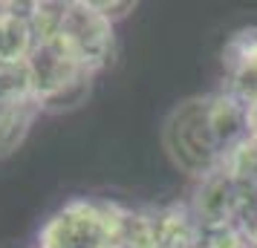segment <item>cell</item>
<instances>
[{
  "instance_id": "cell-1",
  "label": "cell",
  "mask_w": 257,
  "mask_h": 248,
  "mask_svg": "<svg viewBox=\"0 0 257 248\" xmlns=\"http://www.w3.org/2000/svg\"><path fill=\"white\" fill-rule=\"evenodd\" d=\"M245 139L243 107L222 90L179 101L162 121V147L168 159L199 182L225 170L231 153Z\"/></svg>"
},
{
  "instance_id": "cell-2",
  "label": "cell",
  "mask_w": 257,
  "mask_h": 248,
  "mask_svg": "<svg viewBox=\"0 0 257 248\" xmlns=\"http://www.w3.org/2000/svg\"><path fill=\"white\" fill-rule=\"evenodd\" d=\"M29 24L38 35H52L87 70L98 72L113 64L116 24L87 3H29Z\"/></svg>"
},
{
  "instance_id": "cell-3",
  "label": "cell",
  "mask_w": 257,
  "mask_h": 248,
  "mask_svg": "<svg viewBox=\"0 0 257 248\" xmlns=\"http://www.w3.org/2000/svg\"><path fill=\"white\" fill-rule=\"evenodd\" d=\"M32 98L41 113H70L81 107L93 87V72L72 58L52 35H38L26 58Z\"/></svg>"
},
{
  "instance_id": "cell-4",
  "label": "cell",
  "mask_w": 257,
  "mask_h": 248,
  "mask_svg": "<svg viewBox=\"0 0 257 248\" xmlns=\"http://www.w3.org/2000/svg\"><path fill=\"white\" fill-rule=\"evenodd\" d=\"M130 216L113 202L72 199L49 216L38 248H113L127 236Z\"/></svg>"
},
{
  "instance_id": "cell-5",
  "label": "cell",
  "mask_w": 257,
  "mask_h": 248,
  "mask_svg": "<svg viewBox=\"0 0 257 248\" xmlns=\"http://www.w3.org/2000/svg\"><path fill=\"white\" fill-rule=\"evenodd\" d=\"M222 93L243 107L245 130L257 139V26L237 29L222 47Z\"/></svg>"
},
{
  "instance_id": "cell-6",
  "label": "cell",
  "mask_w": 257,
  "mask_h": 248,
  "mask_svg": "<svg viewBox=\"0 0 257 248\" xmlns=\"http://www.w3.org/2000/svg\"><path fill=\"white\" fill-rule=\"evenodd\" d=\"M41 116L35 101H0V159L12 156Z\"/></svg>"
},
{
  "instance_id": "cell-7",
  "label": "cell",
  "mask_w": 257,
  "mask_h": 248,
  "mask_svg": "<svg viewBox=\"0 0 257 248\" xmlns=\"http://www.w3.org/2000/svg\"><path fill=\"white\" fill-rule=\"evenodd\" d=\"M93 6L104 15L107 21H113V24L121 21V18H127V15L136 9V3H101V0H93Z\"/></svg>"
}]
</instances>
